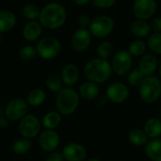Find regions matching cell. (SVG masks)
I'll use <instances>...</instances> for the list:
<instances>
[{
  "label": "cell",
  "instance_id": "cell-32",
  "mask_svg": "<svg viewBox=\"0 0 161 161\" xmlns=\"http://www.w3.org/2000/svg\"><path fill=\"white\" fill-rule=\"evenodd\" d=\"M37 56V49L32 45H25L19 50V58L24 61H31Z\"/></svg>",
  "mask_w": 161,
  "mask_h": 161
},
{
  "label": "cell",
  "instance_id": "cell-38",
  "mask_svg": "<svg viewBox=\"0 0 161 161\" xmlns=\"http://www.w3.org/2000/svg\"><path fill=\"white\" fill-rule=\"evenodd\" d=\"M8 125V119L6 116H2L0 118V127L5 128Z\"/></svg>",
  "mask_w": 161,
  "mask_h": 161
},
{
  "label": "cell",
  "instance_id": "cell-2",
  "mask_svg": "<svg viewBox=\"0 0 161 161\" xmlns=\"http://www.w3.org/2000/svg\"><path fill=\"white\" fill-rule=\"evenodd\" d=\"M83 71L88 81H92L96 84H102L110 78L112 67L111 63L108 59L97 58L88 61L85 64Z\"/></svg>",
  "mask_w": 161,
  "mask_h": 161
},
{
  "label": "cell",
  "instance_id": "cell-26",
  "mask_svg": "<svg viewBox=\"0 0 161 161\" xmlns=\"http://www.w3.org/2000/svg\"><path fill=\"white\" fill-rule=\"evenodd\" d=\"M46 94L42 89H33L26 97V103L30 107H39L44 103Z\"/></svg>",
  "mask_w": 161,
  "mask_h": 161
},
{
  "label": "cell",
  "instance_id": "cell-29",
  "mask_svg": "<svg viewBox=\"0 0 161 161\" xmlns=\"http://www.w3.org/2000/svg\"><path fill=\"white\" fill-rule=\"evenodd\" d=\"M41 9L34 4H26L22 8L23 16L28 21H37L40 17Z\"/></svg>",
  "mask_w": 161,
  "mask_h": 161
},
{
  "label": "cell",
  "instance_id": "cell-33",
  "mask_svg": "<svg viewBox=\"0 0 161 161\" xmlns=\"http://www.w3.org/2000/svg\"><path fill=\"white\" fill-rule=\"evenodd\" d=\"M144 78L145 75L140 70H133L128 73L127 82L132 87H140V85L142 83Z\"/></svg>",
  "mask_w": 161,
  "mask_h": 161
},
{
  "label": "cell",
  "instance_id": "cell-9",
  "mask_svg": "<svg viewBox=\"0 0 161 161\" xmlns=\"http://www.w3.org/2000/svg\"><path fill=\"white\" fill-rule=\"evenodd\" d=\"M28 104L22 98L11 99L5 108V116L9 121H20L27 114Z\"/></svg>",
  "mask_w": 161,
  "mask_h": 161
},
{
  "label": "cell",
  "instance_id": "cell-13",
  "mask_svg": "<svg viewBox=\"0 0 161 161\" xmlns=\"http://www.w3.org/2000/svg\"><path fill=\"white\" fill-rule=\"evenodd\" d=\"M39 145L45 152H53L59 145V135L55 130L45 129L39 136Z\"/></svg>",
  "mask_w": 161,
  "mask_h": 161
},
{
  "label": "cell",
  "instance_id": "cell-24",
  "mask_svg": "<svg viewBox=\"0 0 161 161\" xmlns=\"http://www.w3.org/2000/svg\"><path fill=\"white\" fill-rule=\"evenodd\" d=\"M61 123V114L57 110L47 112L42 119V125L45 129L55 130Z\"/></svg>",
  "mask_w": 161,
  "mask_h": 161
},
{
  "label": "cell",
  "instance_id": "cell-8",
  "mask_svg": "<svg viewBox=\"0 0 161 161\" xmlns=\"http://www.w3.org/2000/svg\"><path fill=\"white\" fill-rule=\"evenodd\" d=\"M133 58L127 50L118 51L112 58V72L118 75H125L131 71Z\"/></svg>",
  "mask_w": 161,
  "mask_h": 161
},
{
  "label": "cell",
  "instance_id": "cell-14",
  "mask_svg": "<svg viewBox=\"0 0 161 161\" xmlns=\"http://www.w3.org/2000/svg\"><path fill=\"white\" fill-rule=\"evenodd\" d=\"M62 155L66 161H83L86 158L87 151L85 147L77 142L67 143L62 149Z\"/></svg>",
  "mask_w": 161,
  "mask_h": 161
},
{
  "label": "cell",
  "instance_id": "cell-3",
  "mask_svg": "<svg viewBox=\"0 0 161 161\" xmlns=\"http://www.w3.org/2000/svg\"><path fill=\"white\" fill-rule=\"evenodd\" d=\"M79 105V94L71 87L62 88L57 94V110L64 116L73 114Z\"/></svg>",
  "mask_w": 161,
  "mask_h": 161
},
{
  "label": "cell",
  "instance_id": "cell-23",
  "mask_svg": "<svg viewBox=\"0 0 161 161\" xmlns=\"http://www.w3.org/2000/svg\"><path fill=\"white\" fill-rule=\"evenodd\" d=\"M128 141L133 145L141 147V146H145L148 143L149 138L143 129L133 128L128 132Z\"/></svg>",
  "mask_w": 161,
  "mask_h": 161
},
{
  "label": "cell",
  "instance_id": "cell-1",
  "mask_svg": "<svg viewBox=\"0 0 161 161\" xmlns=\"http://www.w3.org/2000/svg\"><path fill=\"white\" fill-rule=\"evenodd\" d=\"M66 19L65 8L59 3L51 2L41 9L39 22L47 29H58L65 24Z\"/></svg>",
  "mask_w": 161,
  "mask_h": 161
},
{
  "label": "cell",
  "instance_id": "cell-35",
  "mask_svg": "<svg viewBox=\"0 0 161 161\" xmlns=\"http://www.w3.org/2000/svg\"><path fill=\"white\" fill-rule=\"evenodd\" d=\"M91 23H92V19L86 14H81L77 18V25H79L80 28H88V27H90Z\"/></svg>",
  "mask_w": 161,
  "mask_h": 161
},
{
  "label": "cell",
  "instance_id": "cell-10",
  "mask_svg": "<svg viewBox=\"0 0 161 161\" xmlns=\"http://www.w3.org/2000/svg\"><path fill=\"white\" fill-rule=\"evenodd\" d=\"M158 9L157 0H135L133 13L137 19L147 21L151 19Z\"/></svg>",
  "mask_w": 161,
  "mask_h": 161
},
{
  "label": "cell",
  "instance_id": "cell-36",
  "mask_svg": "<svg viewBox=\"0 0 161 161\" xmlns=\"http://www.w3.org/2000/svg\"><path fill=\"white\" fill-rule=\"evenodd\" d=\"M64 160V158H63V155L62 153L60 152H57V151H53V152H50L46 158L45 161H63Z\"/></svg>",
  "mask_w": 161,
  "mask_h": 161
},
{
  "label": "cell",
  "instance_id": "cell-4",
  "mask_svg": "<svg viewBox=\"0 0 161 161\" xmlns=\"http://www.w3.org/2000/svg\"><path fill=\"white\" fill-rule=\"evenodd\" d=\"M139 94L141 99L149 105L155 104L161 96V81L154 75L145 76L140 85Z\"/></svg>",
  "mask_w": 161,
  "mask_h": 161
},
{
  "label": "cell",
  "instance_id": "cell-16",
  "mask_svg": "<svg viewBox=\"0 0 161 161\" xmlns=\"http://www.w3.org/2000/svg\"><path fill=\"white\" fill-rule=\"evenodd\" d=\"M158 68V58L154 54H144L139 63V70L145 75H153V74L157 71Z\"/></svg>",
  "mask_w": 161,
  "mask_h": 161
},
{
  "label": "cell",
  "instance_id": "cell-25",
  "mask_svg": "<svg viewBox=\"0 0 161 161\" xmlns=\"http://www.w3.org/2000/svg\"><path fill=\"white\" fill-rule=\"evenodd\" d=\"M31 146H32L31 141L29 139L22 137L20 139L15 140L12 142L11 150L14 154H16L18 156H22V155L26 154L31 149Z\"/></svg>",
  "mask_w": 161,
  "mask_h": 161
},
{
  "label": "cell",
  "instance_id": "cell-34",
  "mask_svg": "<svg viewBox=\"0 0 161 161\" xmlns=\"http://www.w3.org/2000/svg\"><path fill=\"white\" fill-rule=\"evenodd\" d=\"M117 0H92L93 5L98 8H109L116 4Z\"/></svg>",
  "mask_w": 161,
  "mask_h": 161
},
{
  "label": "cell",
  "instance_id": "cell-15",
  "mask_svg": "<svg viewBox=\"0 0 161 161\" xmlns=\"http://www.w3.org/2000/svg\"><path fill=\"white\" fill-rule=\"evenodd\" d=\"M79 75L80 72L78 67L74 63H69L62 68L60 73V78L65 86L71 87L78 81Z\"/></svg>",
  "mask_w": 161,
  "mask_h": 161
},
{
  "label": "cell",
  "instance_id": "cell-30",
  "mask_svg": "<svg viewBox=\"0 0 161 161\" xmlns=\"http://www.w3.org/2000/svg\"><path fill=\"white\" fill-rule=\"evenodd\" d=\"M147 46L154 54L161 55V33L150 34L147 39Z\"/></svg>",
  "mask_w": 161,
  "mask_h": 161
},
{
  "label": "cell",
  "instance_id": "cell-27",
  "mask_svg": "<svg viewBox=\"0 0 161 161\" xmlns=\"http://www.w3.org/2000/svg\"><path fill=\"white\" fill-rule=\"evenodd\" d=\"M146 46L147 44L141 39H137L132 41L127 48L128 53L132 56V58H138V57H142L146 51Z\"/></svg>",
  "mask_w": 161,
  "mask_h": 161
},
{
  "label": "cell",
  "instance_id": "cell-17",
  "mask_svg": "<svg viewBox=\"0 0 161 161\" xmlns=\"http://www.w3.org/2000/svg\"><path fill=\"white\" fill-rule=\"evenodd\" d=\"M42 32V25L39 21H28L23 28V36L28 42H35L40 39Z\"/></svg>",
  "mask_w": 161,
  "mask_h": 161
},
{
  "label": "cell",
  "instance_id": "cell-31",
  "mask_svg": "<svg viewBox=\"0 0 161 161\" xmlns=\"http://www.w3.org/2000/svg\"><path fill=\"white\" fill-rule=\"evenodd\" d=\"M62 81L60 76H58L56 75H49L45 80V86L46 88L53 92H58L62 89Z\"/></svg>",
  "mask_w": 161,
  "mask_h": 161
},
{
  "label": "cell",
  "instance_id": "cell-11",
  "mask_svg": "<svg viewBox=\"0 0 161 161\" xmlns=\"http://www.w3.org/2000/svg\"><path fill=\"white\" fill-rule=\"evenodd\" d=\"M106 97L111 103L122 104L129 97L128 87L122 82H113L106 90Z\"/></svg>",
  "mask_w": 161,
  "mask_h": 161
},
{
  "label": "cell",
  "instance_id": "cell-39",
  "mask_svg": "<svg viewBox=\"0 0 161 161\" xmlns=\"http://www.w3.org/2000/svg\"><path fill=\"white\" fill-rule=\"evenodd\" d=\"M69 1L77 6H84V5H87L92 0H69Z\"/></svg>",
  "mask_w": 161,
  "mask_h": 161
},
{
  "label": "cell",
  "instance_id": "cell-28",
  "mask_svg": "<svg viewBox=\"0 0 161 161\" xmlns=\"http://www.w3.org/2000/svg\"><path fill=\"white\" fill-rule=\"evenodd\" d=\"M114 53V46L108 41H104L99 43L97 46V55L100 58L108 59L110 57L113 56Z\"/></svg>",
  "mask_w": 161,
  "mask_h": 161
},
{
  "label": "cell",
  "instance_id": "cell-41",
  "mask_svg": "<svg viewBox=\"0 0 161 161\" xmlns=\"http://www.w3.org/2000/svg\"><path fill=\"white\" fill-rule=\"evenodd\" d=\"M158 73H159V75H160V76H161V63H160V65L158 66Z\"/></svg>",
  "mask_w": 161,
  "mask_h": 161
},
{
  "label": "cell",
  "instance_id": "cell-42",
  "mask_svg": "<svg viewBox=\"0 0 161 161\" xmlns=\"http://www.w3.org/2000/svg\"><path fill=\"white\" fill-rule=\"evenodd\" d=\"M3 116V112H2V110H1V108H0V118Z\"/></svg>",
  "mask_w": 161,
  "mask_h": 161
},
{
  "label": "cell",
  "instance_id": "cell-6",
  "mask_svg": "<svg viewBox=\"0 0 161 161\" xmlns=\"http://www.w3.org/2000/svg\"><path fill=\"white\" fill-rule=\"evenodd\" d=\"M38 56L43 59H52L58 56L61 51L60 42L54 37H43L36 45Z\"/></svg>",
  "mask_w": 161,
  "mask_h": 161
},
{
  "label": "cell",
  "instance_id": "cell-43",
  "mask_svg": "<svg viewBox=\"0 0 161 161\" xmlns=\"http://www.w3.org/2000/svg\"><path fill=\"white\" fill-rule=\"evenodd\" d=\"M2 42V34L0 33V43Z\"/></svg>",
  "mask_w": 161,
  "mask_h": 161
},
{
  "label": "cell",
  "instance_id": "cell-19",
  "mask_svg": "<svg viewBox=\"0 0 161 161\" xmlns=\"http://www.w3.org/2000/svg\"><path fill=\"white\" fill-rule=\"evenodd\" d=\"M17 23L16 15L10 10H0V33H7L10 31Z\"/></svg>",
  "mask_w": 161,
  "mask_h": 161
},
{
  "label": "cell",
  "instance_id": "cell-37",
  "mask_svg": "<svg viewBox=\"0 0 161 161\" xmlns=\"http://www.w3.org/2000/svg\"><path fill=\"white\" fill-rule=\"evenodd\" d=\"M151 29L155 33H161V17H155L151 24Z\"/></svg>",
  "mask_w": 161,
  "mask_h": 161
},
{
  "label": "cell",
  "instance_id": "cell-22",
  "mask_svg": "<svg viewBox=\"0 0 161 161\" xmlns=\"http://www.w3.org/2000/svg\"><path fill=\"white\" fill-rule=\"evenodd\" d=\"M145 154L151 161H161V139H154L145 145Z\"/></svg>",
  "mask_w": 161,
  "mask_h": 161
},
{
  "label": "cell",
  "instance_id": "cell-21",
  "mask_svg": "<svg viewBox=\"0 0 161 161\" xmlns=\"http://www.w3.org/2000/svg\"><path fill=\"white\" fill-rule=\"evenodd\" d=\"M143 130L149 139H159L161 136V120L158 118L148 119L144 124Z\"/></svg>",
  "mask_w": 161,
  "mask_h": 161
},
{
  "label": "cell",
  "instance_id": "cell-44",
  "mask_svg": "<svg viewBox=\"0 0 161 161\" xmlns=\"http://www.w3.org/2000/svg\"><path fill=\"white\" fill-rule=\"evenodd\" d=\"M159 117H160L159 119H160V120H161V110H160V112H159Z\"/></svg>",
  "mask_w": 161,
  "mask_h": 161
},
{
  "label": "cell",
  "instance_id": "cell-5",
  "mask_svg": "<svg viewBox=\"0 0 161 161\" xmlns=\"http://www.w3.org/2000/svg\"><path fill=\"white\" fill-rule=\"evenodd\" d=\"M114 29V21L108 15H99L92 20L89 30L92 36L104 39L111 34Z\"/></svg>",
  "mask_w": 161,
  "mask_h": 161
},
{
  "label": "cell",
  "instance_id": "cell-7",
  "mask_svg": "<svg viewBox=\"0 0 161 161\" xmlns=\"http://www.w3.org/2000/svg\"><path fill=\"white\" fill-rule=\"evenodd\" d=\"M18 130L22 137L31 140L40 134L41 123L34 114H26L20 120Z\"/></svg>",
  "mask_w": 161,
  "mask_h": 161
},
{
  "label": "cell",
  "instance_id": "cell-40",
  "mask_svg": "<svg viewBox=\"0 0 161 161\" xmlns=\"http://www.w3.org/2000/svg\"><path fill=\"white\" fill-rule=\"evenodd\" d=\"M87 161H101L100 159H98V158H91V159H89V160Z\"/></svg>",
  "mask_w": 161,
  "mask_h": 161
},
{
  "label": "cell",
  "instance_id": "cell-12",
  "mask_svg": "<svg viewBox=\"0 0 161 161\" xmlns=\"http://www.w3.org/2000/svg\"><path fill=\"white\" fill-rule=\"evenodd\" d=\"M92 43V34L87 28L76 29L71 38V45L73 49L78 53L86 51Z\"/></svg>",
  "mask_w": 161,
  "mask_h": 161
},
{
  "label": "cell",
  "instance_id": "cell-18",
  "mask_svg": "<svg viewBox=\"0 0 161 161\" xmlns=\"http://www.w3.org/2000/svg\"><path fill=\"white\" fill-rule=\"evenodd\" d=\"M99 92H100V89L98 84L92 81H87L81 84L78 91L79 96H81L83 99L88 101L94 100L99 95Z\"/></svg>",
  "mask_w": 161,
  "mask_h": 161
},
{
  "label": "cell",
  "instance_id": "cell-20",
  "mask_svg": "<svg viewBox=\"0 0 161 161\" xmlns=\"http://www.w3.org/2000/svg\"><path fill=\"white\" fill-rule=\"evenodd\" d=\"M151 30L152 29L150 24L144 20L137 19L130 25L131 33L139 39H143L148 37L151 33Z\"/></svg>",
  "mask_w": 161,
  "mask_h": 161
}]
</instances>
